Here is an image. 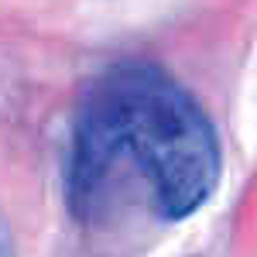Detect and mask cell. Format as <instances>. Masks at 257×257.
Listing matches in <instances>:
<instances>
[{
  "label": "cell",
  "mask_w": 257,
  "mask_h": 257,
  "mask_svg": "<svg viewBox=\"0 0 257 257\" xmlns=\"http://www.w3.org/2000/svg\"><path fill=\"white\" fill-rule=\"evenodd\" d=\"M219 182V141L206 110L155 65H117L82 96L72 120L65 196L89 226L144 213L192 216Z\"/></svg>",
  "instance_id": "obj_1"
},
{
  "label": "cell",
  "mask_w": 257,
  "mask_h": 257,
  "mask_svg": "<svg viewBox=\"0 0 257 257\" xmlns=\"http://www.w3.org/2000/svg\"><path fill=\"white\" fill-rule=\"evenodd\" d=\"M0 257H18L14 254V243H11V233H7V226H4V219H0Z\"/></svg>",
  "instance_id": "obj_2"
}]
</instances>
